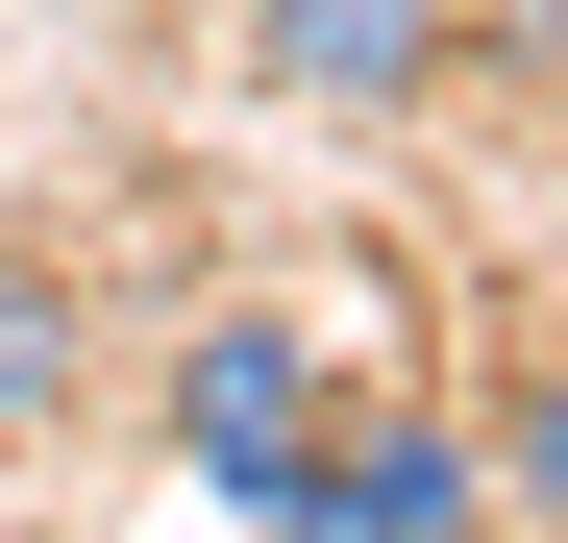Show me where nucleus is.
I'll return each mask as SVG.
<instances>
[{
  "label": "nucleus",
  "instance_id": "3",
  "mask_svg": "<svg viewBox=\"0 0 568 543\" xmlns=\"http://www.w3.org/2000/svg\"><path fill=\"white\" fill-rule=\"evenodd\" d=\"M445 50H469V0H247V74L297 124H396V100H445Z\"/></svg>",
  "mask_w": 568,
  "mask_h": 543
},
{
  "label": "nucleus",
  "instance_id": "4",
  "mask_svg": "<svg viewBox=\"0 0 568 543\" xmlns=\"http://www.w3.org/2000/svg\"><path fill=\"white\" fill-rule=\"evenodd\" d=\"M50 420H74V272L0 247V444H50Z\"/></svg>",
  "mask_w": 568,
  "mask_h": 543
},
{
  "label": "nucleus",
  "instance_id": "2",
  "mask_svg": "<svg viewBox=\"0 0 568 543\" xmlns=\"http://www.w3.org/2000/svg\"><path fill=\"white\" fill-rule=\"evenodd\" d=\"M272 519H297V543H445V519H495V444H469V420H297Z\"/></svg>",
  "mask_w": 568,
  "mask_h": 543
},
{
  "label": "nucleus",
  "instance_id": "5",
  "mask_svg": "<svg viewBox=\"0 0 568 543\" xmlns=\"http://www.w3.org/2000/svg\"><path fill=\"white\" fill-rule=\"evenodd\" d=\"M469 444H495V494H519V519H568V346H544V371L469 420Z\"/></svg>",
  "mask_w": 568,
  "mask_h": 543
},
{
  "label": "nucleus",
  "instance_id": "1",
  "mask_svg": "<svg viewBox=\"0 0 568 543\" xmlns=\"http://www.w3.org/2000/svg\"><path fill=\"white\" fill-rule=\"evenodd\" d=\"M297 420H322V321L223 297L199 346H173V470H199L223 519H272V470H297Z\"/></svg>",
  "mask_w": 568,
  "mask_h": 543
}]
</instances>
